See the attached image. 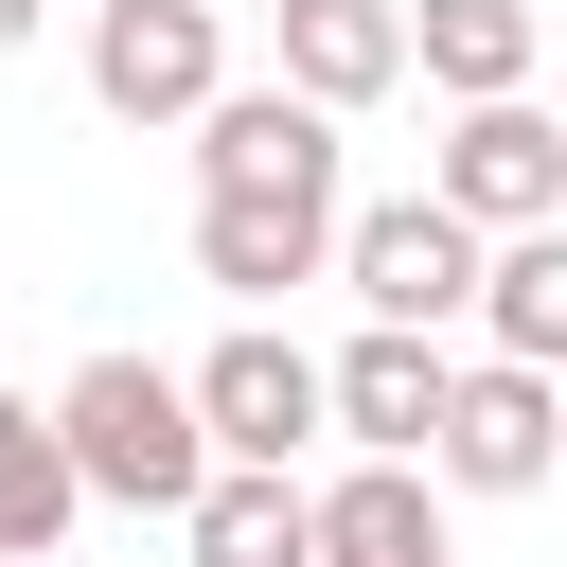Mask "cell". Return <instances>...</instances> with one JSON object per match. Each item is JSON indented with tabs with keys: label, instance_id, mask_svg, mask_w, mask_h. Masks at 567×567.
I'll return each mask as SVG.
<instances>
[{
	"label": "cell",
	"instance_id": "2",
	"mask_svg": "<svg viewBox=\"0 0 567 567\" xmlns=\"http://www.w3.org/2000/svg\"><path fill=\"white\" fill-rule=\"evenodd\" d=\"M549 461H567V372H532V354H478V372H443L425 478H461V496H532Z\"/></svg>",
	"mask_w": 567,
	"mask_h": 567
},
{
	"label": "cell",
	"instance_id": "6",
	"mask_svg": "<svg viewBox=\"0 0 567 567\" xmlns=\"http://www.w3.org/2000/svg\"><path fill=\"white\" fill-rule=\"evenodd\" d=\"M425 195H443V213H478V230H532V213H567V124H549V106H514V89H478Z\"/></svg>",
	"mask_w": 567,
	"mask_h": 567
},
{
	"label": "cell",
	"instance_id": "1",
	"mask_svg": "<svg viewBox=\"0 0 567 567\" xmlns=\"http://www.w3.org/2000/svg\"><path fill=\"white\" fill-rule=\"evenodd\" d=\"M53 443H71V478H89V496H124V514H177V496L213 478L195 372H159V354H89V372L53 390Z\"/></svg>",
	"mask_w": 567,
	"mask_h": 567
},
{
	"label": "cell",
	"instance_id": "4",
	"mask_svg": "<svg viewBox=\"0 0 567 567\" xmlns=\"http://www.w3.org/2000/svg\"><path fill=\"white\" fill-rule=\"evenodd\" d=\"M213 0H106L89 18V89H106V124H195L230 71H213Z\"/></svg>",
	"mask_w": 567,
	"mask_h": 567
},
{
	"label": "cell",
	"instance_id": "5",
	"mask_svg": "<svg viewBox=\"0 0 567 567\" xmlns=\"http://www.w3.org/2000/svg\"><path fill=\"white\" fill-rule=\"evenodd\" d=\"M337 266V177H266V195H195V284L230 301H284Z\"/></svg>",
	"mask_w": 567,
	"mask_h": 567
},
{
	"label": "cell",
	"instance_id": "10",
	"mask_svg": "<svg viewBox=\"0 0 567 567\" xmlns=\"http://www.w3.org/2000/svg\"><path fill=\"white\" fill-rule=\"evenodd\" d=\"M177 532H195V567H319V496H301V461H213V478L177 496Z\"/></svg>",
	"mask_w": 567,
	"mask_h": 567
},
{
	"label": "cell",
	"instance_id": "12",
	"mask_svg": "<svg viewBox=\"0 0 567 567\" xmlns=\"http://www.w3.org/2000/svg\"><path fill=\"white\" fill-rule=\"evenodd\" d=\"M266 18H284V89H319L337 124L408 89V0H266Z\"/></svg>",
	"mask_w": 567,
	"mask_h": 567
},
{
	"label": "cell",
	"instance_id": "3",
	"mask_svg": "<svg viewBox=\"0 0 567 567\" xmlns=\"http://www.w3.org/2000/svg\"><path fill=\"white\" fill-rule=\"evenodd\" d=\"M478 213H443V195H390V213H337V284L372 301V319H478Z\"/></svg>",
	"mask_w": 567,
	"mask_h": 567
},
{
	"label": "cell",
	"instance_id": "17",
	"mask_svg": "<svg viewBox=\"0 0 567 567\" xmlns=\"http://www.w3.org/2000/svg\"><path fill=\"white\" fill-rule=\"evenodd\" d=\"M213 18H230V0H213Z\"/></svg>",
	"mask_w": 567,
	"mask_h": 567
},
{
	"label": "cell",
	"instance_id": "9",
	"mask_svg": "<svg viewBox=\"0 0 567 567\" xmlns=\"http://www.w3.org/2000/svg\"><path fill=\"white\" fill-rule=\"evenodd\" d=\"M266 177H337V106L319 89H213L195 106V195H266Z\"/></svg>",
	"mask_w": 567,
	"mask_h": 567
},
{
	"label": "cell",
	"instance_id": "11",
	"mask_svg": "<svg viewBox=\"0 0 567 567\" xmlns=\"http://www.w3.org/2000/svg\"><path fill=\"white\" fill-rule=\"evenodd\" d=\"M319 567H461L443 549V478L354 443V478H319Z\"/></svg>",
	"mask_w": 567,
	"mask_h": 567
},
{
	"label": "cell",
	"instance_id": "16",
	"mask_svg": "<svg viewBox=\"0 0 567 567\" xmlns=\"http://www.w3.org/2000/svg\"><path fill=\"white\" fill-rule=\"evenodd\" d=\"M35 18H53V0H0V53H18V35H35Z\"/></svg>",
	"mask_w": 567,
	"mask_h": 567
},
{
	"label": "cell",
	"instance_id": "13",
	"mask_svg": "<svg viewBox=\"0 0 567 567\" xmlns=\"http://www.w3.org/2000/svg\"><path fill=\"white\" fill-rule=\"evenodd\" d=\"M478 319H496V354L567 372V213H532V230L478 248Z\"/></svg>",
	"mask_w": 567,
	"mask_h": 567
},
{
	"label": "cell",
	"instance_id": "7",
	"mask_svg": "<svg viewBox=\"0 0 567 567\" xmlns=\"http://www.w3.org/2000/svg\"><path fill=\"white\" fill-rule=\"evenodd\" d=\"M195 425H213V461H301V443H319V354L266 337V319L213 337V354H195Z\"/></svg>",
	"mask_w": 567,
	"mask_h": 567
},
{
	"label": "cell",
	"instance_id": "8",
	"mask_svg": "<svg viewBox=\"0 0 567 567\" xmlns=\"http://www.w3.org/2000/svg\"><path fill=\"white\" fill-rule=\"evenodd\" d=\"M319 425L372 443V461H425V425H443V337H425V319H372L354 354H319Z\"/></svg>",
	"mask_w": 567,
	"mask_h": 567
},
{
	"label": "cell",
	"instance_id": "15",
	"mask_svg": "<svg viewBox=\"0 0 567 567\" xmlns=\"http://www.w3.org/2000/svg\"><path fill=\"white\" fill-rule=\"evenodd\" d=\"M71 514H89V478H71V443H53V408H18V390H0V567H35V549H71Z\"/></svg>",
	"mask_w": 567,
	"mask_h": 567
},
{
	"label": "cell",
	"instance_id": "14",
	"mask_svg": "<svg viewBox=\"0 0 567 567\" xmlns=\"http://www.w3.org/2000/svg\"><path fill=\"white\" fill-rule=\"evenodd\" d=\"M408 71L425 89H532V0H408Z\"/></svg>",
	"mask_w": 567,
	"mask_h": 567
}]
</instances>
